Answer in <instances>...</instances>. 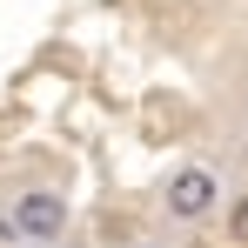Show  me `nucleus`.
<instances>
[{"mask_svg": "<svg viewBox=\"0 0 248 248\" xmlns=\"http://www.w3.org/2000/svg\"><path fill=\"white\" fill-rule=\"evenodd\" d=\"M20 228H27V242H61V228H67V202L61 195H47V188H34V195H20Z\"/></svg>", "mask_w": 248, "mask_h": 248, "instance_id": "f03ea898", "label": "nucleus"}, {"mask_svg": "<svg viewBox=\"0 0 248 248\" xmlns=\"http://www.w3.org/2000/svg\"><path fill=\"white\" fill-rule=\"evenodd\" d=\"M161 202H168L174 221H202V215H215V202H221V181H215L208 168H174Z\"/></svg>", "mask_w": 248, "mask_h": 248, "instance_id": "f257e3e1", "label": "nucleus"}, {"mask_svg": "<svg viewBox=\"0 0 248 248\" xmlns=\"http://www.w3.org/2000/svg\"><path fill=\"white\" fill-rule=\"evenodd\" d=\"M228 242L248 248V195H235V208H228Z\"/></svg>", "mask_w": 248, "mask_h": 248, "instance_id": "7ed1b4c3", "label": "nucleus"}]
</instances>
